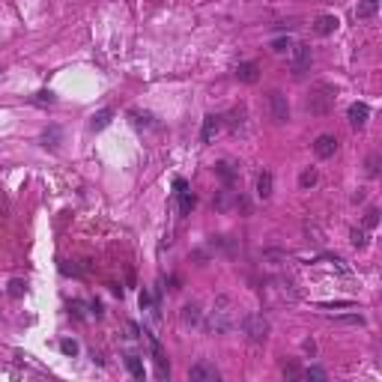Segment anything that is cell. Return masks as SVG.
Here are the masks:
<instances>
[{"instance_id": "6da1fadb", "label": "cell", "mask_w": 382, "mask_h": 382, "mask_svg": "<svg viewBox=\"0 0 382 382\" xmlns=\"http://www.w3.org/2000/svg\"><path fill=\"white\" fill-rule=\"evenodd\" d=\"M236 326V311H233V299L230 296H218L212 311L206 317V331L209 334H227Z\"/></svg>"}, {"instance_id": "7a4b0ae2", "label": "cell", "mask_w": 382, "mask_h": 382, "mask_svg": "<svg viewBox=\"0 0 382 382\" xmlns=\"http://www.w3.org/2000/svg\"><path fill=\"white\" fill-rule=\"evenodd\" d=\"M334 99H337V90L331 87V84H326V81H320V84H314L311 87V93H308V102H304V108H308L314 117H326V113L334 108Z\"/></svg>"}, {"instance_id": "3957f363", "label": "cell", "mask_w": 382, "mask_h": 382, "mask_svg": "<svg viewBox=\"0 0 382 382\" xmlns=\"http://www.w3.org/2000/svg\"><path fill=\"white\" fill-rule=\"evenodd\" d=\"M263 296L269 304H287V301H296V290L287 278H272V281H266L263 287Z\"/></svg>"}, {"instance_id": "277c9868", "label": "cell", "mask_w": 382, "mask_h": 382, "mask_svg": "<svg viewBox=\"0 0 382 382\" xmlns=\"http://www.w3.org/2000/svg\"><path fill=\"white\" fill-rule=\"evenodd\" d=\"M242 331L251 343H266V337H269V320L263 314H248V317H242Z\"/></svg>"}, {"instance_id": "5b68a950", "label": "cell", "mask_w": 382, "mask_h": 382, "mask_svg": "<svg viewBox=\"0 0 382 382\" xmlns=\"http://www.w3.org/2000/svg\"><path fill=\"white\" fill-rule=\"evenodd\" d=\"M269 117H272V123H278V126H284V123L290 120V102H287V96H284L281 90H272V93H269Z\"/></svg>"}, {"instance_id": "8992f818", "label": "cell", "mask_w": 382, "mask_h": 382, "mask_svg": "<svg viewBox=\"0 0 382 382\" xmlns=\"http://www.w3.org/2000/svg\"><path fill=\"white\" fill-rule=\"evenodd\" d=\"M311 48L308 45H293V57H290V72L293 78H301L304 72H311Z\"/></svg>"}, {"instance_id": "52a82bcc", "label": "cell", "mask_w": 382, "mask_h": 382, "mask_svg": "<svg viewBox=\"0 0 382 382\" xmlns=\"http://www.w3.org/2000/svg\"><path fill=\"white\" fill-rule=\"evenodd\" d=\"M188 379H191V382H218L221 373L215 370V364H209V361H197L194 367L188 370Z\"/></svg>"}, {"instance_id": "ba28073f", "label": "cell", "mask_w": 382, "mask_h": 382, "mask_svg": "<svg viewBox=\"0 0 382 382\" xmlns=\"http://www.w3.org/2000/svg\"><path fill=\"white\" fill-rule=\"evenodd\" d=\"M143 334H146V340H149V350H152V358H156L159 376L164 379V376L170 373V367H167V355H164V350H162V343H159V337H156V334H149V331H143Z\"/></svg>"}, {"instance_id": "9c48e42d", "label": "cell", "mask_w": 382, "mask_h": 382, "mask_svg": "<svg viewBox=\"0 0 382 382\" xmlns=\"http://www.w3.org/2000/svg\"><path fill=\"white\" fill-rule=\"evenodd\" d=\"M179 320H182V326H185V328H194V326H200V323H203V311H200V304H197V301H188L185 308L179 311Z\"/></svg>"}, {"instance_id": "30bf717a", "label": "cell", "mask_w": 382, "mask_h": 382, "mask_svg": "<svg viewBox=\"0 0 382 382\" xmlns=\"http://www.w3.org/2000/svg\"><path fill=\"white\" fill-rule=\"evenodd\" d=\"M347 117H350V126L353 129H364L367 126V117H370V108L364 102H353L350 110H347Z\"/></svg>"}, {"instance_id": "8fae6325", "label": "cell", "mask_w": 382, "mask_h": 382, "mask_svg": "<svg viewBox=\"0 0 382 382\" xmlns=\"http://www.w3.org/2000/svg\"><path fill=\"white\" fill-rule=\"evenodd\" d=\"M314 152H317V159H331L337 152V137L334 135H320L314 140Z\"/></svg>"}, {"instance_id": "7c38bea8", "label": "cell", "mask_w": 382, "mask_h": 382, "mask_svg": "<svg viewBox=\"0 0 382 382\" xmlns=\"http://www.w3.org/2000/svg\"><path fill=\"white\" fill-rule=\"evenodd\" d=\"M221 126H224V123H221V117L209 113V117L203 120V129H200V140H203V143H212V140H215V135L221 132Z\"/></svg>"}, {"instance_id": "4fadbf2b", "label": "cell", "mask_w": 382, "mask_h": 382, "mask_svg": "<svg viewBox=\"0 0 382 382\" xmlns=\"http://www.w3.org/2000/svg\"><path fill=\"white\" fill-rule=\"evenodd\" d=\"M257 78H260L257 63H239V66H236V81H242V84H257Z\"/></svg>"}, {"instance_id": "5bb4252c", "label": "cell", "mask_w": 382, "mask_h": 382, "mask_svg": "<svg viewBox=\"0 0 382 382\" xmlns=\"http://www.w3.org/2000/svg\"><path fill=\"white\" fill-rule=\"evenodd\" d=\"M337 24H340L337 15H320V18L314 21V30H317L320 36H331V33L337 30Z\"/></svg>"}, {"instance_id": "9a60e30c", "label": "cell", "mask_w": 382, "mask_h": 382, "mask_svg": "<svg viewBox=\"0 0 382 382\" xmlns=\"http://www.w3.org/2000/svg\"><path fill=\"white\" fill-rule=\"evenodd\" d=\"M272 185H275V179H272V173H269V170H263V173L257 176V197H263V200H269V197H272Z\"/></svg>"}, {"instance_id": "2e32d148", "label": "cell", "mask_w": 382, "mask_h": 382, "mask_svg": "<svg viewBox=\"0 0 382 382\" xmlns=\"http://www.w3.org/2000/svg\"><path fill=\"white\" fill-rule=\"evenodd\" d=\"M215 173H218V176H221L227 185H230V182L239 176V167H236L233 162H227V159H224V162H218V164H215Z\"/></svg>"}, {"instance_id": "e0dca14e", "label": "cell", "mask_w": 382, "mask_h": 382, "mask_svg": "<svg viewBox=\"0 0 382 382\" xmlns=\"http://www.w3.org/2000/svg\"><path fill=\"white\" fill-rule=\"evenodd\" d=\"M110 120H113V110H110V108H102L99 113H93L90 129H93V132H102V129H108V126H110Z\"/></svg>"}, {"instance_id": "ac0fdd59", "label": "cell", "mask_w": 382, "mask_h": 382, "mask_svg": "<svg viewBox=\"0 0 382 382\" xmlns=\"http://www.w3.org/2000/svg\"><path fill=\"white\" fill-rule=\"evenodd\" d=\"M60 137H63L60 126H48V129L42 132V146H45V149H57V146H60Z\"/></svg>"}, {"instance_id": "d6986e66", "label": "cell", "mask_w": 382, "mask_h": 382, "mask_svg": "<svg viewBox=\"0 0 382 382\" xmlns=\"http://www.w3.org/2000/svg\"><path fill=\"white\" fill-rule=\"evenodd\" d=\"M376 12H379V0H361V3H358V9H355L358 21H367V18H373Z\"/></svg>"}, {"instance_id": "ffe728a7", "label": "cell", "mask_w": 382, "mask_h": 382, "mask_svg": "<svg viewBox=\"0 0 382 382\" xmlns=\"http://www.w3.org/2000/svg\"><path fill=\"white\" fill-rule=\"evenodd\" d=\"M233 203H236V200H233V191H218V197L212 200V206H215V209H221V212H227Z\"/></svg>"}, {"instance_id": "44dd1931", "label": "cell", "mask_w": 382, "mask_h": 382, "mask_svg": "<svg viewBox=\"0 0 382 382\" xmlns=\"http://www.w3.org/2000/svg\"><path fill=\"white\" fill-rule=\"evenodd\" d=\"M126 367H129V373L135 379H143V361H140V355H126Z\"/></svg>"}, {"instance_id": "7402d4cb", "label": "cell", "mask_w": 382, "mask_h": 382, "mask_svg": "<svg viewBox=\"0 0 382 382\" xmlns=\"http://www.w3.org/2000/svg\"><path fill=\"white\" fill-rule=\"evenodd\" d=\"M320 182V173L314 170V167H308V170H301V176H299V185L301 188H314Z\"/></svg>"}, {"instance_id": "603a6c76", "label": "cell", "mask_w": 382, "mask_h": 382, "mask_svg": "<svg viewBox=\"0 0 382 382\" xmlns=\"http://www.w3.org/2000/svg\"><path fill=\"white\" fill-rule=\"evenodd\" d=\"M179 197V203H182V215H188L191 209H194V203H197V197L191 194V191H182V194H176Z\"/></svg>"}, {"instance_id": "cb8c5ba5", "label": "cell", "mask_w": 382, "mask_h": 382, "mask_svg": "<svg viewBox=\"0 0 382 382\" xmlns=\"http://www.w3.org/2000/svg\"><path fill=\"white\" fill-rule=\"evenodd\" d=\"M132 123H135L137 129H149V126H152V117H149V113H140V110H132Z\"/></svg>"}, {"instance_id": "d4e9b609", "label": "cell", "mask_w": 382, "mask_h": 382, "mask_svg": "<svg viewBox=\"0 0 382 382\" xmlns=\"http://www.w3.org/2000/svg\"><path fill=\"white\" fill-rule=\"evenodd\" d=\"M60 353L63 355H78V343H75L72 337H63L60 340Z\"/></svg>"}, {"instance_id": "484cf974", "label": "cell", "mask_w": 382, "mask_h": 382, "mask_svg": "<svg viewBox=\"0 0 382 382\" xmlns=\"http://www.w3.org/2000/svg\"><path fill=\"white\" fill-rule=\"evenodd\" d=\"M54 99H57V96H54L51 90H39V93L33 96V105H54Z\"/></svg>"}, {"instance_id": "4316f807", "label": "cell", "mask_w": 382, "mask_h": 382, "mask_svg": "<svg viewBox=\"0 0 382 382\" xmlns=\"http://www.w3.org/2000/svg\"><path fill=\"white\" fill-rule=\"evenodd\" d=\"M24 290H27V284H24L21 278L9 281V296H12V299H21V296H24Z\"/></svg>"}, {"instance_id": "83f0119b", "label": "cell", "mask_w": 382, "mask_h": 382, "mask_svg": "<svg viewBox=\"0 0 382 382\" xmlns=\"http://www.w3.org/2000/svg\"><path fill=\"white\" fill-rule=\"evenodd\" d=\"M287 48H293V42H290V36H278V39L272 42V51H278V54H284Z\"/></svg>"}, {"instance_id": "f1b7e54d", "label": "cell", "mask_w": 382, "mask_h": 382, "mask_svg": "<svg viewBox=\"0 0 382 382\" xmlns=\"http://www.w3.org/2000/svg\"><path fill=\"white\" fill-rule=\"evenodd\" d=\"M353 245H355V248H364V245H367V230H364V227H361V230H358V227L353 230Z\"/></svg>"}, {"instance_id": "f546056e", "label": "cell", "mask_w": 382, "mask_h": 382, "mask_svg": "<svg viewBox=\"0 0 382 382\" xmlns=\"http://www.w3.org/2000/svg\"><path fill=\"white\" fill-rule=\"evenodd\" d=\"M376 173H379V152L367 156V176H376Z\"/></svg>"}, {"instance_id": "4dcf8cb0", "label": "cell", "mask_w": 382, "mask_h": 382, "mask_svg": "<svg viewBox=\"0 0 382 382\" xmlns=\"http://www.w3.org/2000/svg\"><path fill=\"white\" fill-rule=\"evenodd\" d=\"M376 224H379V212H376V209H370V212L364 215V230H373Z\"/></svg>"}, {"instance_id": "1f68e13d", "label": "cell", "mask_w": 382, "mask_h": 382, "mask_svg": "<svg viewBox=\"0 0 382 382\" xmlns=\"http://www.w3.org/2000/svg\"><path fill=\"white\" fill-rule=\"evenodd\" d=\"M334 323H353V326H361L364 317H361V314H347V317H334Z\"/></svg>"}, {"instance_id": "d6a6232c", "label": "cell", "mask_w": 382, "mask_h": 382, "mask_svg": "<svg viewBox=\"0 0 382 382\" xmlns=\"http://www.w3.org/2000/svg\"><path fill=\"white\" fill-rule=\"evenodd\" d=\"M301 376H308V379H317V382H323V379H326V370H323V367H308V370H304Z\"/></svg>"}, {"instance_id": "836d02e7", "label": "cell", "mask_w": 382, "mask_h": 382, "mask_svg": "<svg viewBox=\"0 0 382 382\" xmlns=\"http://www.w3.org/2000/svg\"><path fill=\"white\" fill-rule=\"evenodd\" d=\"M284 376H287V379H299V376H301V367H299V364H287V367H284Z\"/></svg>"}, {"instance_id": "e575fe53", "label": "cell", "mask_w": 382, "mask_h": 382, "mask_svg": "<svg viewBox=\"0 0 382 382\" xmlns=\"http://www.w3.org/2000/svg\"><path fill=\"white\" fill-rule=\"evenodd\" d=\"M69 308L75 311V317H78V320H84V301H72Z\"/></svg>"}, {"instance_id": "d590c367", "label": "cell", "mask_w": 382, "mask_h": 382, "mask_svg": "<svg viewBox=\"0 0 382 382\" xmlns=\"http://www.w3.org/2000/svg\"><path fill=\"white\" fill-rule=\"evenodd\" d=\"M173 188H176V194H182V191H188V182L179 176V179H173Z\"/></svg>"}, {"instance_id": "8d00e7d4", "label": "cell", "mask_w": 382, "mask_h": 382, "mask_svg": "<svg viewBox=\"0 0 382 382\" xmlns=\"http://www.w3.org/2000/svg\"><path fill=\"white\" fill-rule=\"evenodd\" d=\"M140 308H152V296H149L146 290L140 293Z\"/></svg>"}, {"instance_id": "74e56055", "label": "cell", "mask_w": 382, "mask_h": 382, "mask_svg": "<svg viewBox=\"0 0 382 382\" xmlns=\"http://www.w3.org/2000/svg\"><path fill=\"white\" fill-rule=\"evenodd\" d=\"M304 353L314 355V353H317V343H314V340H304Z\"/></svg>"}, {"instance_id": "f35d334b", "label": "cell", "mask_w": 382, "mask_h": 382, "mask_svg": "<svg viewBox=\"0 0 382 382\" xmlns=\"http://www.w3.org/2000/svg\"><path fill=\"white\" fill-rule=\"evenodd\" d=\"M129 331H132L129 337H140V326L137 323H129Z\"/></svg>"}, {"instance_id": "ab89813d", "label": "cell", "mask_w": 382, "mask_h": 382, "mask_svg": "<svg viewBox=\"0 0 382 382\" xmlns=\"http://www.w3.org/2000/svg\"><path fill=\"white\" fill-rule=\"evenodd\" d=\"M90 308H93V314H96V317H102V301H93Z\"/></svg>"}]
</instances>
